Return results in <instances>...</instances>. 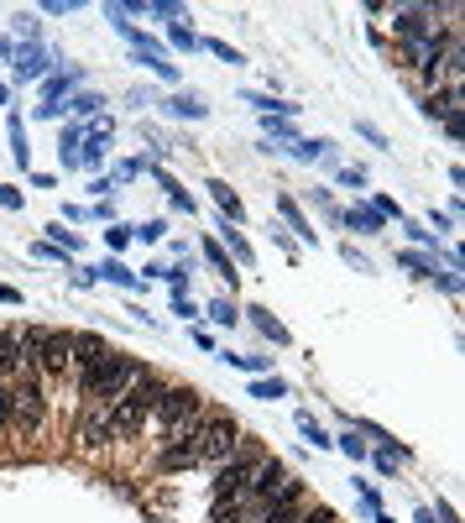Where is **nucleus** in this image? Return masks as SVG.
Listing matches in <instances>:
<instances>
[{
  "mask_svg": "<svg viewBox=\"0 0 465 523\" xmlns=\"http://www.w3.org/2000/svg\"><path fill=\"white\" fill-rule=\"evenodd\" d=\"M277 210H283V215H288V225H293V231H298V236H304V241H314V231H309V220H304V210H298V204H293V199H277Z\"/></svg>",
  "mask_w": 465,
  "mask_h": 523,
  "instance_id": "16",
  "label": "nucleus"
},
{
  "mask_svg": "<svg viewBox=\"0 0 465 523\" xmlns=\"http://www.w3.org/2000/svg\"><path fill=\"white\" fill-rule=\"evenodd\" d=\"M162 231H168V225H162V220H147V225H142V231H136V236H142V241H162Z\"/></svg>",
  "mask_w": 465,
  "mask_h": 523,
  "instance_id": "29",
  "label": "nucleus"
},
{
  "mask_svg": "<svg viewBox=\"0 0 465 523\" xmlns=\"http://www.w3.org/2000/svg\"><path fill=\"white\" fill-rule=\"evenodd\" d=\"M199 408H204V398L194 393V388H162V398H157V445H173V440H183V429H194V419H199Z\"/></svg>",
  "mask_w": 465,
  "mask_h": 523,
  "instance_id": "4",
  "label": "nucleus"
},
{
  "mask_svg": "<svg viewBox=\"0 0 465 523\" xmlns=\"http://www.w3.org/2000/svg\"><path fill=\"white\" fill-rule=\"evenodd\" d=\"M173 42H178V48H199V37L189 27H173Z\"/></svg>",
  "mask_w": 465,
  "mask_h": 523,
  "instance_id": "30",
  "label": "nucleus"
},
{
  "mask_svg": "<svg viewBox=\"0 0 465 523\" xmlns=\"http://www.w3.org/2000/svg\"><path fill=\"white\" fill-rule=\"evenodd\" d=\"M42 68H48V53H42L37 42H32V48H21V53H16V79H37Z\"/></svg>",
  "mask_w": 465,
  "mask_h": 523,
  "instance_id": "12",
  "label": "nucleus"
},
{
  "mask_svg": "<svg viewBox=\"0 0 465 523\" xmlns=\"http://www.w3.org/2000/svg\"><path fill=\"white\" fill-rule=\"evenodd\" d=\"M298 523H335V513H330V508H314V513L298 518Z\"/></svg>",
  "mask_w": 465,
  "mask_h": 523,
  "instance_id": "32",
  "label": "nucleus"
},
{
  "mask_svg": "<svg viewBox=\"0 0 465 523\" xmlns=\"http://www.w3.org/2000/svg\"><path fill=\"white\" fill-rule=\"evenodd\" d=\"M74 79H79V74H63V79H48V95H63V89H68V84H74Z\"/></svg>",
  "mask_w": 465,
  "mask_h": 523,
  "instance_id": "33",
  "label": "nucleus"
},
{
  "mask_svg": "<svg viewBox=\"0 0 465 523\" xmlns=\"http://www.w3.org/2000/svg\"><path fill=\"white\" fill-rule=\"evenodd\" d=\"M74 110H79V116H95L100 100H95V95H79V100H74Z\"/></svg>",
  "mask_w": 465,
  "mask_h": 523,
  "instance_id": "31",
  "label": "nucleus"
},
{
  "mask_svg": "<svg viewBox=\"0 0 465 523\" xmlns=\"http://www.w3.org/2000/svg\"><path fill=\"white\" fill-rule=\"evenodd\" d=\"M0 204H6V210H16V204H21V199H16V189H6V184H0Z\"/></svg>",
  "mask_w": 465,
  "mask_h": 523,
  "instance_id": "35",
  "label": "nucleus"
},
{
  "mask_svg": "<svg viewBox=\"0 0 465 523\" xmlns=\"http://www.w3.org/2000/svg\"><path fill=\"white\" fill-rule=\"evenodd\" d=\"M11 398H16V424L21 429H37L42 414H48V403H42V372L27 367L16 382H11Z\"/></svg>",
  "mask_w": 465,
  "mask_h": 523,
  "instance_id": "7",
  "label": "nucleus"
},
{
  "mask_svg": "<svg viewBox=\"0 0 465 523\" xmlns=\"http://www.w3.org/2000/svg\"><path fill=\"white\" fill-rule=\"evenodd\" d=\"M21 346H27L32 367L48 372V377H63L74 367V330H42V325H27L21 330Z\"/></svg>",
  "mask_w": 465,
  "mask_h": 523,
  "instance_id": "3",
  "label": "nucleus"
},
{
  "mask_svg": "<svg viewBox=\"0 0 465 523\" xmlns=\"http://www.w3.org/2000/svg\"><path fill=\"white\" fill-rule=\"evenodd\" d=\"M194 450H199V461H225V456H236V450H241V424L230 419V414H209V419L194 429Z\"/></svg>",
  "mask_w": 465,
  "mask_h": 523,
  "instance_id": "5",
  "label": "nucleus"
},
{
  "mask_svg": "<svg viewBox=\"0 0 465 523\" xmlns=\"http://www.w3.org/2000/svg\"><path fill=\"white\" fill-rule=\"evenodd\" d=\"M42 11H48V16H68V11H79V0H48Z\"/></svg>",
  "mask_w": 465,
  "mask_h": 523,
  "instance_id": "27",
  "label": "nucleus"
},
{
  "mask_svg": "<svg viewBox=\"0 0 465 523\" xmlns=\"http://www.w3.org/2000/svg\"><path fill=\"white\" fill-rule=\"evenodd\" d=\"M251 471H257V456L251 450H236V456H225L220 471H215V503H241L246 487H251Z\"/></svg>",
  "mask_w": 465,
  "mask_h": 523,
  "instance_id": "6",
  "label": "nucleus"
},
{
  "mask_svg": "<svg viewBox=\"0 0 465 523\" xmlns=\"http://www.w3.org/2000/svg\"><path fill=\"white\" fill-rule=\"evenodd\" d=\"M142 372L131 356H105L100 367H89V372H79V393H84V408H110L115 398H121L126 388H131V377Z\"/></svg>",
  "mask_w": 465,
  "mask_h": 523,
  "instance_id": "2",
  "label": "nucleus"
},
{
  "mask_svg": "<svg viewBox=\"0 0 465 523\" xmlns=\"http://www.w3.org/2000/svg\"><path fill=\"white\" fill-rule=\"evenodd\" d=\"M27 367H32V356L21 346V330H0V382H16Z\"/></svg>",
  "mask_w": 465,
  "mask_h": 523,
  "instance_id": "9",
  "label": "nucleus"
},
{
  "mask_svg": "<svg viewBox=\"0 0 465 523\" xmlns=\"http://www.w3.org/2000/svg\"><path fill=\"white\" fill-rule=\"evenodd\" d=\"M429 16H439V11L434 6H398V11H392V27H398L403 42H424V37H434Z\"/></svg>",
  "mask_w": 465,
  "mask_h": 523,
  "instance_id": "8",
  "label": "nucleus"
},
{
  "mask_svg": "<svg viewBox=\"0 0 465 523\" xmlns=\"http://www.w3.org/2000/svg\"><path fill=\"white\" fill-rule=\"evenodd\" d=\"M100 272H105V278H110V283H121V288H136V278H131V272H126L121 262H105Z\"/></svg>",
  "mask_w": 465,
  "mask_h": 523,
  "instance_id": "21",
  "label": "nucleus"
},
{
  "mask_svg": "<svg viewBox=\"0 0 465 523\" xmlns=\"http://www.w3.org/2000/svg\"><path fill=\"white\" fill-rule=\"evenodd\" d=\"M0 429H16V398H11V382H0Z\"/></svg>",
  "mask_w": 465,
  "mask_h": 523,
  "instance_id": "18",
  "label": "nucleus"
},
{
  "mask_svg": "<svg viewBox=\"0 0 465 523\" xmlns=\"http://www.w3.org/2000/svg\"><path fill=\"white\" fill-rule=\"evenodd\" d=\"M168 110H173V116H189V121H199V116H204V105H199V100H173Z\"/></svg>",
  "mask_w": 465,
  "mask_h": 523,
  "instance_id": "24",
  "label": "nucleus"
},
{
  "mask_svg": "<svg viewBox=\"0 0 465 523\" xmlns=\"http://www.w3.org/2000/svg\"><path fill=\"white\" fill-rule=\"evenodd\" d=\"M345 225H361V231H382V225H387V215L382 210H366V204H361V210H351V215H340Z\"/></svg>",
  "mask_w": 465,
  "mask_h": 523,
  "instance_id": "15",
  "label": "nucleus"
},
{
  "mask_svg": "<svg viewBox=\"0 0 465 523\" xmlns=\"http://www.w3.org/2000/svg\"><path fill=\"white\" fill-rule=\"evenodd\" d=\"M110 356V346L100 335H74V367L79 372H89V367H100V361Z\"/></svg>",
  "mask_w": 465,
  "mask_h": 523,
  "instance_id": "11",
  "label": "nucleus"
},
{
  "mask_svg": "<svg viewBox=\"0 0 465 523\" xmlns=\"http://www.w3.org/2000/svg\"><path fill=\"white\" fill-rule=\"evenodd\" d=\"M157 398H162V382H157V372H136L131 377V388L115 398L110 408H105V419H100V429H105V440H131L136 429H142L152 414H157Z\"/></svg>",
  "mask_w": 465,
  "mask_h": 523,
  "instance_id": "1",
  "label": "nucleus"
},
{
  "mask_svg": "<svg viewBox=\"0 0 465 523\" xmlns=\"http://www.w3.org/2000/svg\"><path fill=\"white\" fill-rule=\"evenodd\" d=\"M189 466H199V450H194V429L183 440H173V445H162V456H157V471H189Z\"/></svg>",
  "mask_w": 465,
  "mask_h": 523,
  "instance_id": "10",
  "label": "nucleus"
},
{
  "mask_svg": "<svg viewBox=\"0 0 465 523\" xmlns=\"http://www.w3.org/2000/svg\"><path fill=\"white\" fill-rule=\"evenodd\" d=\"M48 236H53V241H63V246H79V236H68L63 225H48Z\"/></svg>",
  "mask_w": 465,
  "mask_h": 523,
  "instance_id": "34",
  "label": "nucleus"
},
{
  "mask_svg": "<svg viewBox=\"0 0 465 523\" xmlns=\"http://www.w3.org/2000/svg\"><path fill=\"white\" fill-rule=\"evenodd\" d=\"M204 48H209V53H215V58H225V63H241V53H236V48H230V42H220V37H209V42H204Z\"/></svg>",
  "mask_w": 465,
  "mask_h": 523,
  "instance_id": "23",
  "label": "nucleus"
},
{
  "mask_svg": "<svg viewBox=\"0 0 465 523\" xmlns=\"http://www.w3.org/2000/svg\"><path fill=\"white\" fill-rule=\"evenodd\" d=\"M209 320H215V325H236V304H209Z\"/></svg>",
  "mask_w": 465,
  "mask_h": 523,
  "instance_id": "22",
  "label": "nucleus"
},
{
  "mask_svg": "<svg viewBox=\"0 0 465 523\" xmlns=\"http://www.w3.org/2000/svg\"><path fill=\"white\" fill-rule=\"evenodd\" d=\"M251 393H257V398H283L288 388H283V382H277V377H267V382H257V388H251Z\"/></svg>",
  "mask_w": 465,
  "mask_h": 523,
  "instance_id": "26",
  "label": "nucleus"
},
{
  "mask_svg": "<svg viewBox=\"0 0 465 523\" xmlns=\"http://www.w3.org/2000/svg\"><path fill=\"white\" fill-rule=\"evenodd\" d=\"M298 429H304V435H309V440H314L319 450H324V445H335V440H330V435H324V429L314 424V414H298Z\"/></svg>",
  "mask_w": 465,
  "mask_h": 523,
  "instance_id": "19",
  "label": "nucleus"
},
{
  "mask_svg": "<svg viewBox=\"0 0 465 523\" xmlns=\"http://www.w3.org/2000/svg\"><path fill=\"white\" fill-rule=\"evenodd\" d=\"M147 16H162V21H173V16H183V6H173V0H152V6H147Z\"/></svg>",
  "mask_w": 465,
  "mask_h": 523,
  "instance_id": "25",
  "label": "nucleus"
},
{
  "mask_svg": "<svg viewBox=\"0 0 465 523\" xmlns=\"http://www.w3.org/2000/svg\"><path fill=\"white\" fill-rule=\"evenodd\" d=\"M220 236L230 241V252H236L241 262H251V246H246V236H241V231H230V225H225V231H220Z\"/></svg>",
  "mask_w": 465,
  "mask_h": 523,
  "instance_id": "20",
  "label": "nucleus"
},
{
  "mask_svg": "<svg viewBox=\"0 0 465 523\" xmlns=\"http://www.w3.org/2000/svg\"><path fill=\"white\" fill-rule=\"evenodd\" d=\"M340 450H345V456H351V461H361V456H366V445H361L356 435H345V440H340Z\"/></svg>",
  "mask_w": 465,
  "mask_h": 523,
  "instance_id": "28",
  "label": "nucleus"
},
{
  "mask_svg": "<svg viewBox=\"0 0 465 523\" xmlns=\"http://www.w3.org/2000/svg\"><path fill=\"white\" fill-rule=\"evenodd\" d=\"M209 194H215V204L225 210V220H230V225H241V215H246V210H241V199L230 194V184H220V178H215V184H209Z\"/></svg>",
  "mask_w": 465,
  "mask_h": 523,
  "instance_id": "13",
  "label": "nucleus"
},
{
  "mask_svg": "<svg viewBox=\"0 0 465 523\" xmlns=\"http://www.w3.org/2000/svg\"><path fill=\"white\" fill-rule=\"evenodd\" d=\"M246 314H251V320H257V330H262V335L272 340V346H283V340H288V330H283V325H277V320H272V314H267V309H246Z\"/></svg>",
  "mask_w": 465,
  "mask_h": 523,
  "instance_id": "14",
  "label": "nucleus"
},
{
  "mask_svg": "<svg viewBox=\"0 0 465 523\" xmlns=\"http://www.w3.org/2000/svg\"><path fill=\"white\" fill-rule=\"evenodd\" d=\"M204 257H209V267H215L220 278H230V283H236V267H230V257L220 252V241H204Z\"/></svg>",
  "mask_w": 465,
  "mask_h": 523,
  "instance_id": "17",
  "label": "nucleus"
}]
</instances>
